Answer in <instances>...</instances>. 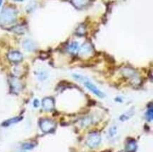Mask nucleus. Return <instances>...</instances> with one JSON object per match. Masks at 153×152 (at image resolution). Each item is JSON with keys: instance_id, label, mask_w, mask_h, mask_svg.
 Returning <instances> with one entry per match:
<instances>
[{"instance_id": "1", "label": "nucleus", "mask_w": 153, "mask_h": 152, "mask_svg": "<svg viewBox=\"0 0 153 152\" xmlns=\"http://www.w3.org/2000/svg\"><path fill=\"white\" fill-rule=\"evenodd\" d=\"M16 17L17 11L14 8L6 7L0 14V23L2 25H9L15 22Z\"/></svg>"}, {"instance_id": "2", "label": "nucleus", "mask_w": 153, "mask_h": 152, "mask_svg": "<svg viewBox=\"0 0 153 152\" xmlns=\"http://www.w3.org/2000/svg\"><path fill=\"white\" fill-rule=\"evenodd\" d=\"M74 77H75V79L78 80L83 81V85H85V87H86V88L89 89L91 92H93V94H95L97 97H100V98H103V97L105 96V94H104L102 91H101L100 90V89H98L95 85H94V84L92 83L91 82H90L89 80H88L87 79L83 80L84 77H82L81 75H74Z\"/></svg>"}, {"instance_id": "3", "label": "nucleus", "mask_w": 153, "mask_h": 152, "mask_svg": "<svg viewBox=\"0 0 153 152\" xmlns=\"http://www.w3.org/2000/svg\"><path fill=\"white\" fill-rule=\"evenodd\" d=\"M56 123L53 120L48 119V118H45L42 119L40 121V127L43 132L45 133H50L55 130Z\"/></svg>"}, {"instance_id": "4", "label": "nucleus", "mask_w": 153, "mask_h": 152, "mask_svg": "<svg viewBox=\"0 0 153 152\" xmlns=\"http://www.w3.org/2000/svg\"><path fill=\"white\" fill-rule=\"evenodd\" d=\"M101 142V137L99 134L97 132H93V133L91 134L89 137H88L87 141H86V144L91 149L93 148H96L99 146Z\"/></svg>"}, {"instance_id": "5", "label": "nucleus", "mask_w": 153, "mask_h": 152, "mask_svg": "<svg viewBox=\"0 0 153 152\" xmlns=\"http://www.w3.org/2000/svg\"><path fill=\"white\" fill-rule=\"evenodd\" d=\"M7 58L13 63H19L23 60V55L19 51H11L7 54Z\"/></svg>"}, {"instance_id": "6", "label": "nucleus", "mask_w": 153, "mask_h": 152, "mask_svg": "<svg viewBox=\"0 0 153 152\" xmlns=\"http://www.w3.org/2000/svg\"><path fill=\"white\" fill-rule=\"evenodd\" d=\"M43 108L47 111H50L54 108V100L52 97H45L42 101Z\"/></svg>"}, {"instance_id": "7", "label": "nucleus", "mask_w": 153, "mask_h": 152, "mask_svg": "<svg viewBox=\"0 0 153 152\" xmlns=\"http://www.w3.org/2000/svg\"><path fill=\"white\" fill-rule=\"evenodd\" d=\"M11 88L13 92H19L22 89V85L19 80L15 77H12L10 80Z\"/></svg>"}, {"instance_id": "8", "label": "nucleus", "mask_w": 153, "mask_h": 152, "mask_svg": "<svg viewBox=\"0 0 153 152\" xmlns=\"http://www.w3.org/2000/svg\"><path fill=\"white\" fill-rule=\"evenodd\" d=\"M93 52V49L92 46L88 43H85L81 46L80 49L79 50V53L81 56H88L92 54Z\"/></svg>"}, {"instance_id": "9", "label": "nucleus", "mask_w": 153, "mask_h": 152, "mask_svg": "<svg viewBox=\"0 0 153 152\" xmlns=\"http://www.w3.org/2000/svg\"><path fill=\"white\" fill-rule=\"evenodd\" d=\"M23 47L25 50L28 51V52H32L36 49V44H35L34 42H33L30 40H26L23 41Z\"/></svg>"}, {"instance_id": "10", "label": "nucleus", "mask_w": 153, "mask_h": 152, "mask_svg": "<svg viewBox=\"0 0 153 152\" xmlns=\"http://www.w3.org/2000/svg\"><path fill=\"white\" fill-rule=\"evenodd\" d=\"M88 0H71V3L76 9H81L87 6Z\"/></svg>"}, {"instance_id": "11", "label": "nucleus", "mask_w": 153, "mask_h": 152, "mask_svg": "<svg viewBox=\"0 0 153 152\" xmlns=\"http://www.w3.org/2000/svg\"><path fill=\"white\" fill-rule=\"evenodd\" d=\"M137 149L136 142L135 140L131 139L127 142L126 145V151L127 152H135Z\"/></svg>"}, {"instance_id": "12", "label": "nucleus", "mask_w": 153, "mask_h": 152, "mask_svg": "<svg viewBox=\"0 0 153 152\" xmlns=\"http://www.w3.org/2000/svg\"><path fill=\"white\" fill-rule=\"evenodd\" d=\"M21 119H22V118H21V117H15V118H10V119L5 120V121L2 123V126H4V127L9 126V125H11L20 121V120H21Z\"/></svg>"}, {"instance_id": "13", "label": "nucleus", "mask_w": 153, "mask_h": 152, "mask_svg": "<svg viewBox=\"0 0 153 152\" xmlns=\"http://www.w3.org/2000/svg\"><path fill=\"white\" fill-rule=\"evenodd\" d=\"M78 50H79V46H78V43L76 42H72L68 46V51L71 54H76Z\"/></svg>"}, {"instance_id": "14", "label": "nucleus", "mask_w": 153, "mask_h": 152, "mask_svg": "<svg viewBox=\"0 0 153 152\" xmlns=\"http://www.w3.org/2000/svg\"><path fill=\"white\" fill-rule=\"evenodd\" d=\"M146 118L148 121H151L153 118V111H152V108H150V109H148V111L146 112Z\"/></svg>"}, {"instance_id": "15", "label": "nucleus", "mask_w": 153, "mask_h": 152, "mask_svg": "<svg viewBox=\"0 0 153 152\" xmlns=\"http://www.w3.org/2000/svg\"><path fill=\"white\" fill-rule=\"evenodd\" d=\"M35 145L33 143H25L22 145V149L25 150H30L35 147Z\"/></svg>"}, {"instance_id": "16", "label": "nucleus", "mask_w": 153, "mask_h": 152, "mask_svg": "<svg viewBox=\"0 0 153 152\" xmlns=\"http://www.w3.org/2000/svg\"><path fill=\"white\" fill-rule=\"evenodd\" d=\"M13 31L16 33H24V28L23 26H21V25H18V26H16L15 28H13Z\"/></svg>"}, {"instance_id": "17", "label": "nucleus", "mask_w": 153, "mask_h": 152, "mask_svg": "<svg viewBox=\"0 0 153 152\" xmlns=\"http://www.w3.org/2000/svg\"><path fill=\"white\" fill-rule=\"evenodd\" d=\"M33 104H34L35 107H38L39 106V101L38 100V99H35Z\"/></svg>"}, {"instance_id": "18", "label": "nucleus", "mask_w": 153, "mask_h": 152, "mask_svg": "<svg viewBox=\"0 0 153 152\" xmlns=\"http://www.w3.org/2000/svg\"><path fill=\"white\" fill-rule=\"evenodd\" d=\"M2 1H3V0H0V7H1V4H2Z\"/></svg>"}, {"instance_id": "19", "label": "nucleus", "mask_w": 153, "mask_h": 152, "mask_svg": "<svg viewBox=\"0 0 153 152\" xmlns=\"http://www.w3.org/2000/svg\"><path fill=\"white\" fill-rule=\"evenodd\" d=\"M14 1H22L23 0H14Z\"/></svg>"}]
</instances>
